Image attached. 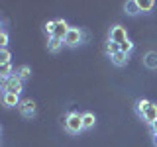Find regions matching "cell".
<instances>
[{"instance_id":"cell-5","label":"cell","mask_w":157,"mask_h":147,"mask_svg":"<svg viewBox=\"0 0 157 147\" xmlns=\"http://www.w3.org/2000/svg\"><path fill=\"white\" fill-rule=\"evenodd\" d=\"M110 41H116V43H122L128 39V32L124 26H112L110 28V36H108Z\"/></svg>"},{"instance_id":"cell-23","label":"cell","mask_w":157,"mask_h":147,"mask_svg":"<svg viewBox=\"0 0 157 147\" xmlns=\"http://www.w3.org/2000/svg\"><path fill=\"white\" fill-rule=\"evenodd\" d=\"M151 127H153V134H157V122H155V124L151 126Z\"/></svg>"},{"instance_id":"cell-1","label":"cell","mask_w":157,"mask_h":147,"mask_svg":"<svg viewBox=\"0 0 157 147\" xmlns=\"http://www.w3.org/2000/svg\"><path fill=\"white\" fill-rule=\"evenodd\" d=\"M86 39H88L86 32H82L81 28H71L67 32L65 39H63V43H65L67 47H77V45H81V43H85Z\"/></svg>"},{"instance_id":"cell-20","label":"cell","mask_w":157,"mask_h":147,"mask_svg":"<svg viewBox=\"0 0 157 147\" xmlns=\"http://www.w3.org/2000/svg\"><path fill=\"white\" fill-rule=\"evenodd\" d=\"M10 51L8 49H2V51H0V65H6V63H10Z\"/></svg>"},{"instance_id":"cell-19","label":"cell","mask_w":157,"mask_h":147,"mask_svg":"<svg viewBox=\"0 0 157 147\" xmlns=\"http://www.w3.org/2000/svg\"><path fill=\"white\" fill-rule=\"evenodd\" d=\"M153 8H155L153 0H141V2H140V10H141V12H151Z\"/></svg>"},{"instance_id":"cell-6","label":"cell","mask_w":157,"mask_h":147,"mask_svg":"<svg viewBox=\"0 0 157 147\" xmlns=\"http://www.w3.org/2000/svg\"><path fill=\"white\" fill-rule=\"evenodd\" d=\"M71 29V26L65 22V20H55V32H53L51 37H57V39H65L67 32Z\"/></svg>"},{"instance_id":"cell-24","label":"cell","mask_w":157,"mask_h":147,"mask_svg":"<svg viewBox=\"0 0 157 147\" xmlns=\"http://www.w3.org/2000/svg\"><path fill=\"white\" fill-rule=\"evenodd\" d=\"M153 141H155V145H157V134H153Z\"/></svg>"},{"instance_id":"cell-14","label":"cell","mask_w":157,"mask_h":147,"mask_svg":"<svg viewBox=\"0 0 157 147\" xmlns=\"http://www.w3.org/2000/svg\"><path fill=\"white\" fill-rule=\"evenodd\" d=\"M151 106V100H145V98H141V100H137V104H136V110H137V114L140 116H144L145 114V110Z\"/></svg>"},{"instance_id":"cell-16","label":"cell","mask_w":157,"mask_h":147,"mask_svg":"<svg viewBox=\"0 0 157 147\" xmlns=\"http://www.w3.org/2000/svg\"><path fill=\"white\" fill-rule=\"evenodd\" d=\"M14 73H12V65L10 63H6V65H0V78L2 81H6V78H10Z\"/></svg>"},{"instance_id":"cell-13","label":"cell","mask_w":157,"mask_h":147,"mask_svg":"<svg viewBox=\"0 0 157 147\" xmlns=\"http://www.w3.org/2000/svg\"><path fill=\"white\" fill-rule=\"evenodd\" d=\"M110 61L114 63L116 67H124L126 63H128V55H126V53H122V51H120V53H116V55H112V57H110Z\"/></svg>"},{"instance_id":"cell-21","label":"cell","mask_w":157,"mask_h":147,"mask_svg":"<svg viewBox=\"0 0 157 147\" xmlns=\"http://www.w3.org/2000/svg\"><path fill=\"white\" fill-rule=\"evenodd\" d=\"M6 45H8V32L2 29V32H0V47L6 49Z\"/></svg>"},{"instance_id":"cell-7","label":"cell","mask_w":157,"mask_h":147,"mask_svg":"<svg viewBox=\"0 0 157 147\" xmlns=\"http://www.w3.org/2000/svg\"><path fill=\"white\" fill-rule=\"evenodd\" d=\"M2 102L6 108H14V106H20V94H14V92H2Z\"/></svg>"},{"instance_id":"cell-8","label":"cell","mask_w":157,"mask_h":147,"mask_svg":"<svg viewBox=\"0 0 157 147\" xmlns=\"http://www.w3.org/2000/svg\"><path fill=\"white\" fill-rule=\"evenodd\" d=\"M141 118H144V122H147L149 126L155 124V122H157V104H155V102H151V106L145 110V114Z\"/></svg>"},{"instance_id":"cell-4","label":"cell","mask_w":157,"mask_h":147,"mask_svg":"<svg viewBox=\"0 0 157 147\" xmlns=\"http://www.w3.org/2000/svg\"><path fill=\"white\" fill-rule=\"evenodd\" d=\"M18 110H20V114L24 118H33L36 112H37V106H36V102H33L32 98H28V100H22V104L18 106Z\"/></svg>"},{"instance_id":"cell-18","label":"cell","mask_w":157,"mask_h":147,"mask_svg":"<svg viewBox=\"0 0 157 147\" xmlns=\"http://www.w3.org/2000/svg\"><path fill=\"white\" fill-rule=\"evenodd\" d=\"M120 51L126 53V55H130L132 51H134V41H130V39H126V41L120 43Z\"/></svg>"},{"instance_id":"cell-10","label":"cell","mask_w":157,"mask_h":147,"mask_svg":"<svg viewBox=\"0 0 157 147\" xmlns=\"http://www.w3.org/2000/svg\"><path fill=\"white\" fill-rule=\"evenodd\" d=\"M124 10L128 16H136V14H140V2H136V0H128V2L124 4Z\"/></svg>"},{"instance_id":"cell-12","label":"cell","mask_w":157,"mask_h":147,"mask_svg":"<svg viewBox=\"0 0 157 147\" xmlns=\"http://www.w3.org/2000/svg\"><path fill=\"white\" fill-rule=\"evenodd\" d=\"M65 43H63V39H57V37H49V41H47V49L51 53H55V51H59Z\"/></svg>"},{"instance_id":"cell-2","label":"cell","mask_w":157,"mask_h":147,"mask_svg":"<svg viewBox=\"0 0 157 147\" xmlns=\"http://www.w3.org/2000/svg\"><path fill=\"white\" fill-rule=\"evenodd\" d=\"M65 130L69 134H81L85 127H82V114L78 112H71L65 116Z\"/></svg>"},{"instance_id":"cell-3","label":"cell","mask_w":157,"mask_h":147,"mask_svg":"<svg viewBox=\"0 0 157 147\" xmlns=\"http://www.w3.org/2000/svg\"><path fill=\"white\" fill-rule=\"evenodd\" d=\"M24 90V81L20 78L16 73H14L10 78L2 81V92H14V94H20Z\"/></svg>"},{"instance_id":"cell-17","label":"cell","mask_w":157,"mask_h":147,"mask_svg":"<svg viewBox=\"0 0 157 147\" xmlns=\"http://www.w3.org/2000/svg\"><path fill=\"white\" fill-rule=\"evenodd\" d=\"M16 75L22 78V81H28V78L32 77V69H29L28 65H22V67H20L18 71H16Z\"/></svg>"},{"instance_id":"cell-22","label":"cell","mask_w":157,"mask_h":147,"mask_svg":"<svg viewBox=\"0 0 157 147\" xmlns=\"http://www.w3.org/2000/svg\"><path fill=\"white\" fill-rule=\"evenodd\" d=\"M45 32L49 33V37H51L53 32H55V22H47V24H45Z\"/></svg>"},{"instance_id":"cell-9","label":"cell","mask_w":157,"mask_h":147,"mask_svg":"<svg viewBox=\"0 0 157 147\" xmlns=\"http://www.w3.org/2000/svg\"><path fill=\"white\" fill-rule=\"evenodd\" d=\"M144 63H145V67L147 69H157V51H147L145 53V57H144Z\"/></svg>"},{"instance_id":"cell-15","label":"cell","mask_w":157,"mask_h":147,"mask_svg":"<svg viewBox=\"0 0 157 147\" xmlns=\"http://www.w3.org/2000/svg\"><path fill=\"white\" fill-rule=\"evenodd\" d=\"M106 53H108V57H112V55H116V53H120V43L110 41V39H108V43H106Z\"/></svg>"},{"instance_id":"cell-11","label":"cell","mask_w":157,"mask_h":147,"mask_svg":"<svg viewBox=\"0 0 157 147\" xmlns=\"http://www.w3.org/2000/svg\"><path fill=\"white\" fill-rule=\"evenodd\" d=\"M94 122H96V118H94L92 112H85V114H82V127H85V130H92V127H94Z\"/></svg>"}]
</instances>
